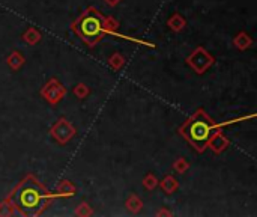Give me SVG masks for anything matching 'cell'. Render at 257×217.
<instances>
[{"instance_id":"obj_1","label":"cell","mask_w":257,"mask_h":217,"mask_svg":"<svg viewBox=\"0 0 257 217\" xmlns=\"http://www.w3.org/2000/svg\"><path fill=\"white\" fill-rule=\"evenodd\" d=\"M42 199H44V195L36 186H26L20 192V196H18L20 205L26 210H35V208L41 207Z\"/></svg>"},{"instance_id":"obj_2","label":"cell","mask_w":257,"mask_h":217,"mask_svg":"<svg viewBox=\"0 0 257 217\" xmlns=\"http://www.w3.org/2000/svg\"><path fill=\"white\" fill-rule=\"evenodd\" d=\"M78 32L86 39H92L101 33V20L96 15H87L78 26Z\"/></svg>"},{"instance_id":"obj_3","label":"cell","mask_w":257,"mask_h":217,"mask_svg":"<svg viewBox=\"0 0 257 217\" xmlns=\"http://www.w3.org/2000/svg\"><path fill=\"white\" fill-rule=\"evenodd\" d=\"M211 134V128L206 122L203 121H194L188 127V136L194 143H205L208 142Z\"/></svg>"}]
</instances>
